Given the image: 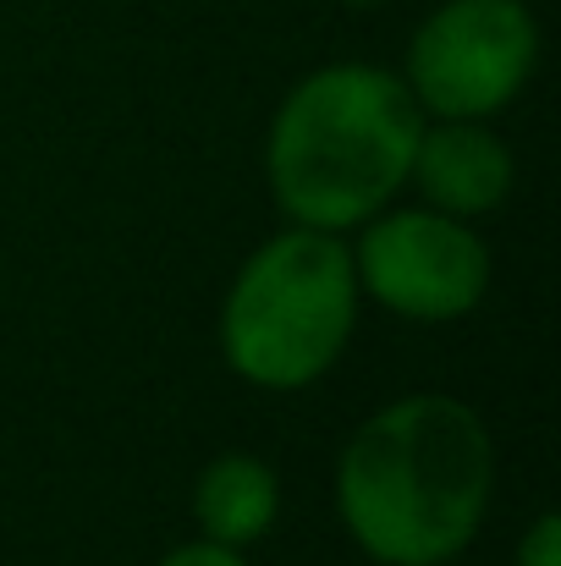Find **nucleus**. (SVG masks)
I'll return each instance as SVG.
<instances>
[{"instance_id":"f257e3e1","label":"nucleus","mask_w":561,"mask_h":566,"mask_svg":"<svg viewBox=\"0 0 561 566\" xmlns=\"http://www.w3.org/2000/svg\"><path fill=\"white\" fill-rule=\"evenodd\" d=\"M496 446L457 396H402L370 412L336 462V512L380 566H446L485 523Z\"/></svg>"},{"instance_id":"f03ea898","label":"nucleus","mask_w":561,"mask_h":566,"mask_svg":"<svg viewBox=\"0 0 561 566\" xmlns=\"http://www.w3.org/2000/svg\"><path fill=\"white\" fill-rule=\"evenodd\" d=\"M418 133L424 111L396 72L370 61L320 66L270 122V192L292 226L342 237L407 188Z\"/></svg>"},{"instance_id":"7ed1b4c3","label":"nucleus","mask_w":561,"mask_h":566,"mask_svg":"<svg viewBox=\"0 0 561 566\" xmlns=\"http://www.w3.org/2000/svg\"><path fill=\"white\" fill-rule=\"evenodd\" d=\"M359 325L353 248L336 231L287 226L253 248L220 303V353L259 390H303L336 369Z\"/></svg>"},{"instance_id":"20e7f679","label":"nucleus","mask_w":561,"mask_h":566,"mask_svg":"<svg viewBox=\"0 0 561 566\" xmlns=\"http://www.w3.org/2000/svg\"><path fill=\"white\" fill-rule=\"evenodd\" d=\"M540 61V22L523 0H446L407 44V94L424 116L485 122L507 111Z\"/></svg>"},{"instance_id":"39448f33","label":"nucleus","mask_w":561,"mask_h":566,"mask_svg":"<svg viewBox=\"0 0 561 566\" xmlns=\"http://www.w3.org/2000/svg\"><path fill=\"white\" fill-rule=\"evenodd\" d=\"M359 297H374L380 308L446 325L485 303L490 292V248L485 237L440 209H380L364 220V237L353 248Z\"/></svg>"},{"instance_id":"423d86ee","label":"nucleus","mask_w":561,"mask_h":566,"mask_svg":"<svg viewBox=\"0 0 561 566\" xmlns=\"http://www.w3.org/2000/svg\"><path fill=\"white\" fill-rule=\"evenodd\" d=\"M407 182H418L429 209L479 220L507 203L518 166H512V149L485 122H435V127L424 122Z\"/></svg>"},{"instance_id":"0eeeda50","label":"nucleus","mask_w":561,"mask_h":566,"mask_svg":"<svg viewBox=\"0 0 561 566\" xmlns=\"http://www.w3.org/2000/svg\"><path fill=\"white\" fill-rule=\"evenodd\" d=\"M276 512H281V479L253 451L215 457L193 484V523L215 545L242 551V545L264 539L276 528Z\"/></svg>"},{"instance_id":"6e6552de","label":"nucleus","mask_w":561,"mask_h":566,"mask_svg":"<svg viewBox=\"0 0 561 566\" xmlns=\"http://www.w3.org/2000/svg\"><path fill=\"white\" fill-rule=\"evenodd\" d=\"M518 566H561V517L557 512H540L518 545Z\"/></svg>"},{"instance_id":"1a4fd4ad","label":"nucleus","mask_w":561,"mask_h":566,"mask_svg":"<svg viewBox=\"0 0 561 566\" xmlns=\"http://www.w3.org/2000/svg\"><path fill=\"white\" fill-rule=\"evenodd\" d=\"M160 566H248V556L231 545H215V539H193L183 551H172Z\"/></svg>"},{"instance_id":"9d476101","label":"nucleus","mask_w":561,"mask_h":566,"mask_svg":"<svg viewBox=\"0 0 561 566\" xmlns=\"http://www.w3.org/2000/svg\"><path fill=\"white\" fill-rule=\"evenodd\" d=\"M342 6H374V0H342Z\"/></svg>"}]
</instances>
